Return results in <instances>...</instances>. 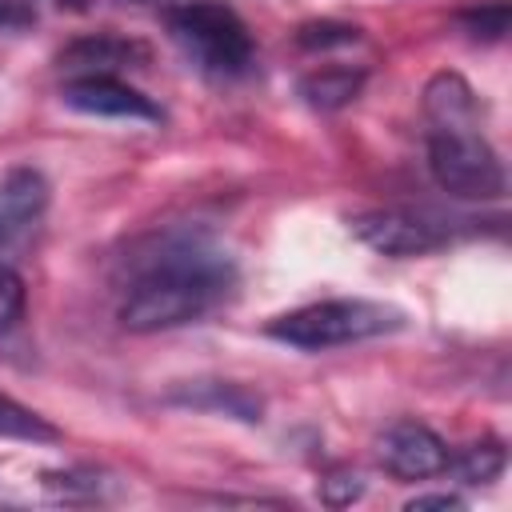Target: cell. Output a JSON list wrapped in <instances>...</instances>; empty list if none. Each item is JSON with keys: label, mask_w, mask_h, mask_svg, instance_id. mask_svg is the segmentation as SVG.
Listing matches in <instances>:
<instances>
[{"label": "cell", "mask_w": 512, "mask_h": 512, "mask_svg": "<svg viewBox=\"0 0 512 512\" xmlns=\"http://www.w3.org/2000/svg\"><path fill=\"white\" fill-rule=\"evenodd\" d=\"M232 288L228 256L204 244L164 248L128 288L120 304V324L128 332H164L208 316Z\"/></svg>", "instance_id": "cell-1"}, {"label": "cell", "mask_w": 512, "mask_h": 512, "mask_svg": "<svg viewBox=\"0 0 512 512\" xmlns=\"http://www.w3.org/2000/svg\"><path fill=\"white\" fill-rule=\"evenodd\" d=\"M404 324L408 316L396 304L344 296V300H320V304H304L276 316L268 324V336L300 352H324V348H344V344L400 332Z\"/></svg>", "instance_id": "cell-2"}, {"label": "cell", "mask_w": 512, "mask_h": 512, "mask_svg": "<svg viewBox=\"0 0 512 512\" xmlns=\"http://www.w3.org/2000/svg\"><path fill=\"white\" fill-rule=\"evenodd\" d=\"M428 168L436 184L460 200H500L508 180L492 144L476 132V124L432 128L428 136Z\"/></svg>", "instance_id": "cell-3"}, {"label": "cell", "mask_w": 512, "mask_h": 512, "mask_svg": "<svg viewBox=\"0 0 512 512\" xmlns=\"http://www.w3.org/2000/svg\"><path fill=\"white\" fill-rule=\"evenodd\" d=\"M172 36L216 76H240L252 64V36L224 0H188L168 12Z\"/></svg>", "instance_id": "cell-4"}, {"label": "cell", "mask_w": 512, "mask_h": 512, "mask_svg": "<svg viewBox=\"0 0 512 512\" xmlns=\"http://www.w3.org/2000/svg\"><path fill=\"white\" fill-rule=\"evenodd\" d=\"M348 224H352V236L380 256H424V252L444 248L448 240L440 224L416 212H404V208H372V212L352 216Z\"/></svg>", "instance_id": "cell-5"}, {"label": "cell", "mask_w": 512, "mask_h": 512, "mask_svg": "<svg viewBox=\"0 0 512 512\" xmlns=\"http://www.w3.org/2000/svg\"><path fill=\"white\" fill-rule=\"evenodd\" d=\"M376 460L396 480H428L448 468V448L428 424L396 420L376 436Z\"/></svg>", "instance_id": "cell-6"}, {"label": "cell", "mask_w": 512, "mask_h": 512, "mask_svg": "<svg viewBox=\"0 0 512 512\" xmlns=\"http://www.w3.org/2000/svg\"><path fill=\"white\" fill-rule=\"evenodd\" d=\"M64 104L76 108V112H88V116H116V120H160V108L120 84L116 76H76L64 84Z\"/></svg>", "instance_id": "cell-7"}, {"label": "cell", "mask_w": 512, "mask_h": 512, "mask_svg": "<svg viewBox=\"0 0 512 512\" xmlns=\"http://www.w3.org/2000/svg\"><path fill=\"white\" fill-rule=\"evenodd\" d=\"M48 208V180L36 168H8L0 176V252L32 232Z\"/></svg>", "instance_id": "cell-8"}, {"label": "cell", "mask_w": 512, "mask_h": 512, "mask_svg": "<svg viewBox=\"0 0 512 512\" xmlns=\"http://www.w3.org/2000/svg\"><path fill=\"white\" fill-rule=\"evenodd\" d=\"M148 64V48L140 40H124V36H88L76 40L60 52V68L76 76H116L120 68H140Z\"/></svg>", "instance_id": "cell-9"}, {"label": "cell", "mask_w": 512, "mask_h": 512, "mask_svg": "<svg viewBox=\"0 0 512 512\" xmlns=\"http://www.w3.org/2000/svg\"><path fill=\"white\" fill-rule=\"evenodd\" d=\"M172 400L188 404V408H204V412H228L248 424L260 420V396H252L248 388L228 384V380H188V384L172 388Z\"/></svg>", "instance_id": "cell-10"}, {"label": "cell", "mask_w": 512, "mask_h": 512, "mask_svg": "<svg viewBox=\"0 0 512 512\" xmlns=\"http://www.w3.org/2000/svg\"><path fill=\"white\" fill-rule=\"evenodd\" d=\"M424 112L432 128H456V124H476V96L456 72H440L424 88Z\"/></svg>", "instance_id": "cell-11"}, {"label": "cell", "mask_w": 512, "mask_h": 512, "mask_svg": "<svg viewBox=\"0 0 512 512\" xmlns=\"http://www.w3.org/2000/svg\"><path fill=\"white\" fill-rule=\"evenodd\" d=\"M364 88V68H344V64H332V68H320V72H308L300 80V96L304 104L320 108V112H332V108H344L360 96Z\"/></svg>", "instance_id": "cell-12"}, {"label": "cell", "mask_w": 512, "mask_h": 512, "mask_svg": "<svg viewBox=\"0 0 512 512\" xmlns=\"http://www.w3.org/2000/svg\"><path fill=\"white\" fill-rule=\"evenodd\" d=\"M0 440H24V444H56L60 428L48 424L40 412L24 408L8 392H0Z\"/></svg>", "instance_id": "cell-13"}, {"label": "cell", "mask_w": 512, "mask_h": 512, "mask_svg": "<svg viewBox=\"0 0 512 512\" xmlns=\"http://www.w3.org/2000/svg\"><path fill=\"white\" fill-rule=\"evenodd\" d=\"M448 468H452L464 484L496 480L500 468H504V448H500V444H472V448H464L456 460L448 456Z\"/></svg>", "instance_id": "cell-14"}, {"label": "cell", "mask_w": 512, "mask_h": 512, "mask_svg": "<svg viewBox=\"0 0 512 512\" xmlns=\"http://www.w3.org/2000/svg\"><path fill=\"white\" fill-rule=\"evenodd\" d=\"M460 24H464L472 36L504 40V32H508V4H504V0H492V4L468 8V12H460Z\"/></svg>", "instance_id": "cell-15"}, {"label": "cell", "mask_w": 512, "mask_h": 512, "mask_svg": "<svg viewBox=\"0 0 512 512\" xmlns=\"http://www.w3.org/2000/svg\"><path fill=\"white\" fill-rule=\"evenodd\" d=\"M360 36V28L352 24H336V20H312V24H300L296 40L304 48H336V44H352Z\"/></svg>", "instance_id": "cell-16"}, {"label": "cell", "mask_w": 512, "mask_h": 512, "mask_svg": "<svg viewBox=\"0 0 512 512\" xmlns=\"http://www.w3.org/2000/svg\"><path fill=\"white\" fill-rule=\"evenodd\" d=\"M20 312H24V280L8 264H0V336L16 328Z\"/></svg>", "instance_id": "cell-17"}, {"label": "cell", "mask_w": 512, "mask_h": 512, "mask_svg": "<svg viewBox=\"0 0 512 512\" xmlns=\"http://www.w3.org/2000/svg\"><path fill=\"white\" fill-rule=\"evenodd\" d=\"M364 492V480L360 476H332V480H320V500L332 504V508H344L352 500H360Z\"/></svg>", "instance_id": "cell-18"}, {"label": "cell", "mask_w": 512, "mask_h": 512, "mask_svg": "<svg viewBox=\"0 0 512 512\" xmlns=\"http://www.w3.org/2000/svg\"><path fill=\"white\" fill-rule=\"evenodd\" d=\"M424 508H460V500L456 496H416V500H408V512H424Z\"/></svg>", "instance_id": "cell-19"}, {"label": "cell", "mask_w": 512, "mask_h": 512, "mask_svg": "<svg viewBox=\"0 0 512 512\" xmlns=\"http://www.w3.org/2000/svg\"><path fill=\"white\" fill-rule=\"evenodd\" d=\"M56 4H60V8H72V12H84L92 0H56Z\"/></svg>", "instance_id": "cell-20"}]
</instances>
